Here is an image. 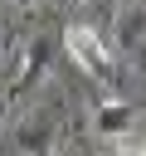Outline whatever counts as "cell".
Returning <instances> with one entry per match:
<instances>
[{
    "instance_id": "1",
    "label": "cell",
    "mask_w": 146,
    "mask_h": 156,
    "mask_svg": "<svg viewBox=\"0 0 146 156\" xmlns=\"http://www.w3.org/2000/svg\"><path fill=\"white\" fill-rule=\"evenodd\" d=\"M63 49H68V58H73L88 78L112 83V73H117V54H112V39H102L92 24H68V29H63Z\"/></svg>"
},
{
    "instance_id": "2",
    "label": "cell",
    "mask_w": 146,
    "mask_h": 156,
    "mask_svg": "<svg viewBox=\"0 0 146 156\" xmlns=\"http://www.w3.org/2000/svg\"><path fill=\"white\" fill-rule=\"evenodd\" d=\"M112 54H122L136 73H146V0L122 5L117 24H112Z\"/></svg>"
},
{
    "instance_id": "3",
    "label": "cell",
    "mask_w": 146,
    "mask_h": 156,
    "mask_svg": "<svg viewBox=\"0 0 146 156\" xmlns=\"http://www.w3.org/2000/svg\"><path fill=\"white\" fill-rule=\"evenodd\" d=\"M92 132H97L102 141H117V136L136 132V107H131V102H122V98L97 102V107H92Z\"/></svg>"
},
{
    "instance_id": "4",
    "label": "cell",
    "mask_w": 146,
    "mask_h": 156,
    "mask_svg": "<svg viewBox=\"0 0 146 156\" xmlns=\"http://www.w3.org/2000/svg\"><path fill=\"white\" fill-rule=\"evenodd\" d=\"M44 68H49V44H44V39H29V44L19 49V63H15V78H10V83H15V88H29Z\"/></svg>"
},
{
    "instance_id": "5",
    "label": "cell",
    "mask_w": 146,
    "mask_h": 156,
    "mask_svg": "<svg viewBox=\"0 0 146 156\" xmlns=\"http://www.w3.org/2000/svg\"><path fill=\"white\" fill-rule=\"evenodd\" d=\"M19 151L24 156H54V122L49 117H34L19 127Z\"/></svg>"
},
{
    "instance_id": "6",
    "label": "cell",
    "mask_w": 146,
    "mask_h": 156,
    "mask_svg": "<svg viewBox=\"0 0 146 156\" xmlns=\"http://www.w3.org/2000/svg\"><path fill=\"white\" fill-rule=\"evenodd\" d=\"M112 156H146V136H141V132L117 136V141H112Z\"/></svg>"
},
{
    "instance_id": "7",
    "label": "cell",
    "mask_w": 146,
    "mask_h": 156,
    "mask_svg": "<svg viewBox=\"0 0 146 156\" xmlns=\"http://www.w3.org/2000/svg\"><path fill=\"white\" fill-rule=\"evenodd\" d=\"M0 58H5V34H0Z\"/></svg>"
},
{
    "instance_id": "8",
    "label": "cell",
    "mask_w": 146,
    "mask_h": 156,
    "mask_svg": "<svg viewBox=\"0 0 146 156\" xmlns=\"http://www.w3.org/2000/svg\"><path fill=\"white\" fill-rule=\"evenodd\" d=\"M0 122H5V98H0Z\"/></svg>"
},
{
    "instance_id": "9",
    "label": "cell",
    "mask_w": 146,
    "mask_h": 156,
    "mask_svg": "<svg viewBox=\"0 0 146 156\" xmlns=\"http://www.w3.org/2000/svg\"><path fill=\"white\" fill-rule=\"evenodd\" d=\"M68 156H92V151H68Z\"/></svg>"
},
{
    "instance_id": "10",
    "label": "cell",
    "mask_w": 146,
    "mask_h": 156,
    "mask_svg": "<svg viewBox=\"0 0 146 156\" xmlns=\"http://www.w3.org/2000/svg\"><path fill=\"white\" fill-rule=\"evenodd\" d=\"M15 5H24V10H29V5H34V0H15Z\"/></svg>"
}]
</instances>
